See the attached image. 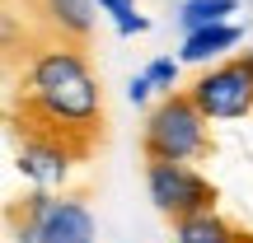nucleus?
Listing matches in <instances>:
<instances>
[{
  "instance_id": "obj_6",
  "label": "nucleus",
  "mask_w": 253,
  "mask_h": 243,
  "mask_svg": "<svg viewBox=\"0 0 253 243\" xmlns=\"http://www.w3.org/2000/svg\"><path fill=\"white\" fill-rule=\"evenodd\" d=\"M75 145L61 140V136H47V131H33L14 154V169L19 178H28L38 192H56L66 178H71V164H75Z\"/></svg>"
},
{
  "instance_id": "obj_5",
  "label": "nucleus",
  "mask_w": 253,
  "mask_h": 243,
  "mask_svg": "<svg viewBox=\"0 0 253 243\" xmlns=\"http://www.w3.org/2000/svg\"><path fill=\"white\" fill-rule=\"evenodd\" d=\"M192 103L207 112L211 122H235L253 112V66L244 56H225V61L207 66L192 80Z\"/></svg>"
},
{
  "instance_id": "obj_1",
  "label": "nucleus",
  "mask_w": 253,
  "mask_h": 243,
  "mask_svg": "<svg viewBox=\"0 0 253 243\" xmlns=\"http://www.w3.org/2000/svg\"><path fill=\"white\" fill-rule=\"evenodd\" d=\"M24 112L33 122V131L61 136L75 150H89V136L99 131L103 117V94L99 75L89 70L84 52L75 42H47L33 52V61L24 66Z\"/></svg>"
},
{
  "instance_id": "obj_11",
  "label": "nucleus",
  "mask_w": 253,
  "mask_h": 243,
  "mask_svg": "<svg viewBox=\"0 0 253 243\" xmlns=\"http://www.w3.org/2000/svg\"><path fill=\"white\" fill-rule=\"evenodd\" d=\"M99 9L113 19V28H118L122 37H136V33H145V28H150V19L136 9V0H99Z\"/></svg>"
},
{
  "instance_id": "obj_13",
  "label": "nucleus",
  "mask_w": 253,
  "mask_h": 243,
  "mask_svg": "<svg viewBox=\"0 0 253 243\" xmlns=\"http://www.w3.org/2000/svg\"><path fill=\"white\" fill-rule=\"evenodd\" d=\"M150 94H155V80H150V75H136V80L131 84H126V99H131V103H145V99H150Z\"/></svg>"
},
{
  "instance_id": "obj_8",
  "label": "nucleus",
  "mask_w": 253,
  "mask_h": 243,
  "mask_svg": "<svg viewBox=\"0 0 253 243\" xmlns=\"http://www.w3.org/2000/svg\"><path fill=\"white\" fill-rule=\"evenodd\" d=\"M173 243H244V239H239V229L211 206V210H197V215L173 220Z\"/></svg>"
},
{
  "instance_id": "obj_4",
  "label": "nucleus",
  "mask_w": 253,
  "mask_h": 243,
  "mask_svg": "<svg viewBox=\"0 0 253 243\" xmlns=\"http://www.w3.org/2000/svg\"><path fill=\"white\" fill-rule=\"evenodd\" d=\"M145 192H150L155 210L169 220H183V215H197V210L216 206V187L183 159H145Z\"/></svg>"
},
{
  "instance_id": "obj_2",
  "label": "nucleus",
  "mask_w": 253,
  "mask_h": 243,
  "mask_svg": "<svg viewBox=\"0 0 253 243\" xmlns=\"http://www.w3.org/2000/svg\"><path fill=\"white\" fill-rule=\"evenodd\" d=\"M9 229L14 243H94L99 225H94V210L80 197H66V192H38L24 197V206L9 210Z\"/></svg>"
},
{
  "instance_id": "obj_14",
  "label": "nucleus",
  "mask_w": 253,
  "mask_h": 243,
  "mask_svg": "<svg viewBox=\"0 0 253 243\" xmlns=\"http://www.w3.org/2000/svg\"><path fill=\"white\" fill-rule=\"evenodd\" d=\"M244 61H249V66H253V52H249V56H244Z\"/></svg>"
},
{
  "instance_id": "obj_7",
  "label": "nucleus",
  "mask_w": 253,
  "mask_h": 243,
  "mask_svg": "<svg viewBox=\"0 0 253 243\" xmlns=\"http://www.w3.org/2000/svg\"><path fill=\"white\" fill-rule=\"evenodd\" d=\"M239 28L230 24H207V28H192V33H183V47H178V61H188V66H216V61H225V52H235L239 47Z\"/></svg>"
},
{
  "instance_id": "obj_12",
  "label": "nucleus",
  "mask_w": 253,
  "mask_h": 243,
  "mask_svg": "<svg viewBox=\"0 0 253 243\" xmlns=\"http://www.w3.org/2000/svg\"><path fill=\"white\" fill-rule=\"evenodd\" d=\"M145 75L155 80V89L173 94V84H178V61H173V56H155V61L145 66Z\"/></svg>"
},
{
  "instance_id": "obj_9",
  "label": "nucleus",
  "mask_w": 253,
  "mask_h": 243,
  "mask_svg": "<svg viewBox=\"0 0 253 243\" xmlns=\"http://www.w3.org/2000/svg\"><path fill=\"white\" fill-rule=\"evenodd\" d=\"M94 0H42V14L52 19V28L61 37H89L94 28Z\"/></svg>"
},
{
  "instance_id": "obj_10",
  "label": "nucleus",
  "mask_w": 253,
  "mask_h": 243,
  "mask_svg": "<svg viewBox=\"0 0 253 243\" xmlns=\"http://www.w3.org/2000/svg\"><path fill=\"white\" fill-rule=\"evenodd\" d=\"M235 9H239V0H183L178 24H183V33H192V28H207V24H225Z\"/></svg>"
},
{
  "instance_id": "obj_3",
  "label": "nucleus",
  "mask_w": 253,
  "mask_h": 243,
  "mask_svg": "<svg viewBox=\"0 0 253 243\" xmlns=\"http://www.w3.org/2000/svg\"><path fill=\"white\" fill-rule=\"evenodd\" d=\"M211 117L192 103V94H164L160 103L150 108V117H145V131H141V150L145 159H202L211 145Z\"/></svg>"
}]
</instances>
